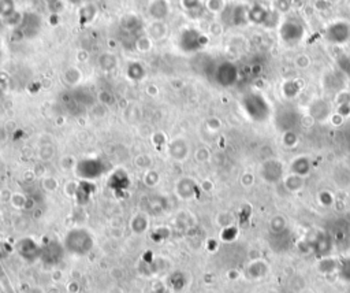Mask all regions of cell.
<instances>
[{"label": "cell", "instance_id": "9", "mask_svg": "<svg viewBox=\"0 0 350 293\" xmlns=\"http://www.w3.org/2000/svg\"><path fill=\"white\" fill-rule=\"evenodd\" d=\"M152 47V41L148 36H141L135 41V48L141 52H148Z\"/></svg>", "mask_w": 350, "mask_h": 293}, {"label": "cell", "instance_id": "7", "mask_svg": "<svg viewBox=\"0 0 350 293\" xmlns=\"http://www.w3.org/2000/svg\"><path fill=\"white\" fill-rule=\"evenodd\" d=\"M81 78H82V74H81V71L77 67H69L65 71V80L69 84H71V85L78 84L81 81Z\"/></svg>", "mask_w": 350, "mask_h": 293}, {"label": "cell", "instance_id": "6", "mask_svg": "<svg viewBox=\"0 0 350 293\" xmlns=\"http://www.w3.org/2000/svg\"><path fill=\"white\" fill-rule=\"evenodd\" d=\"M165 33H167V28H165L161 22H159V21H156V22H153V24L149 26V36L152 39L160 40V39L164 37Z\"/></svg>", "mask_w": 350, "mask_h": 293}, {"label": "cell", "instance_id": "1", "mask_svg": "<svg viewBox=\"0 0 350 293\" xmlns=\"http://www.w3.org/2000/svg\"><path fill=\"white\" fill-rule=\"evenodd\" d=\"M93 245H95V240L92 237V234L85 229L70 230L66 234L65 243H63V247L67 252L78 255V256L89 253Z\"/></svg>", "mask_w": 350, "mask_h": 293}, {"label": "cell", "instance_id": "8", "mask_svg": "<svg viewBox=\"0 0 350 293\" xmlns=\"http://www.w3.org/2000/svg\"><path fill=\"white\" fill-rule=\"evenodd\" d=\"M131 226H133V230H134V232L142 233L146 230L148 222H146V219L144 215H137V217H134V219H133Z\"/></svg>", "mask_w": 350, "mask_h": 293}, {"label": "cell", "instance_id": "12", "mask_svg": "<svg viewBox=\"0 0 350 293\" xmlns=\"http://www.w3.org/2000/svg\"><path fill=\"white\" fill-rule=\"evenodd\" d=\"M5 256V253H3V244L0 243V258H3Z\"/></svg>", "mask_w": 350, "mask_h": 293}, {"label": "cell", "instance_id": "2", "mask_svg": "<svg viewBox=\"0 0 350 293\" xmlns=\"http://www.w3.org/2000/svg\"><path fill=\"white\" fill-rule=\"evenodd\" d=\"M65 247L60 245L59 243L56 241H50L45 245L41 247V253L40 259L45 264H50V266H55L58 263H60L63 260V255H65Z\"/></svg>", "mask_w": 350, "mask_h": 293}, {"label": "cell", "instance_id": "5", "mask_svg": "<svg viewBox=\"0 0 350 293\" xmlns=\"http://www.w3.org/2000/svg\"><path fill=\"white\" fill-rule=\"evenodd\" d=\"M149 11L153 18H156L157 21H160L167 16V13H168V7H167V3H165L164 0H156V2H153V3L150 5Z\"/></svg>", "mask_w": 350, "mask_h": 293}, {"label": "cell", "instance_id": "10", "mask_svg": "<svg viewBox=\"0 0 350 293\" xmlns=\"http://www.w3.org/2000/svg\"><path fill=\"white\" fill-rule=\"evenodd\" d=\"M100 65L105 71H110L111 69H114V66H116V58L115 56L108 55V54H107V55L101 56Z\"/></svg>", "mask_w": 350, "mask_h": 293}, {"label": "cell", "instance_id": "4", "mask_svg": "<svg viewBox=\"0 0 350 293\" xmlns=\"http://www.w3.org/2000/svg\"><path fill=\"white\" fill-rule=\"evenodd\" d=\"M104 170V166L101 165L99 161H93V159H88V161H82L78 163L77 167V173L78 176L84 178H96L100 176Z\"/></svg>", "mask_w": 350, "mask_h": 293}, {"label": "cell", "instance_id": "11", "mask_svg": "<svg viewBox=\"0 0 350 293\" xmlns=\"http://www.w3.org/2000/svg\"><path fill=\"white\" fill-rule=\"evenodd\" d=\"M157 92H159V89H157L155 85H149L148 88H146V93L150 95V96H156V95H157Z\"/></svg>", "mask_w": 350, "mask_h": 293}, {"label": "cell", "instance_id": "3", "mask_svg": "<svg viewBox=\"0 0 350 293\" xmlns=\"http://www.w3.org/2000/svg\"><path fill=\"white\" fill-rule=\"evenodd\" d=\"M17 251L20 253L21 258L28 263H35L37 259H40L41 247L33 238H22L20 243L17 244Z\"/></svg>", "mask_w": 350, "mask_h": 293}]
</instances>
